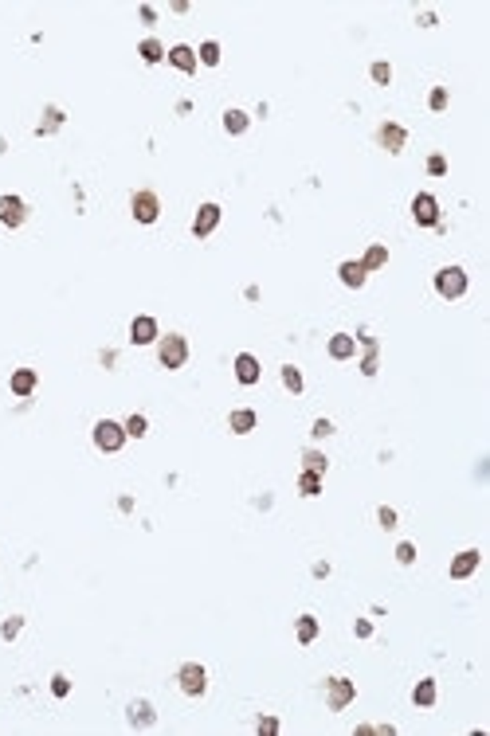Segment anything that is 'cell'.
I'll use <instances>...</instances> for the list:
<instances>
[{"label": "cell", "mask_w": 490, "mask_h": 736, "mask_svg": "<svg viewBox=\"0 0 490 736\" xmlns=\"http://www.w3.org/2000/svg\"><path fill=\"white\" fill-rule=\"evenodd\" d=\"M157 360H161V368H169V372L185 368V360H189V341L180 337V333L157 337Z\"/></svg>", "instance_id": "6da1fadb"}, {"label": "cell", "mask_w": 490, "mask_h": 736, "mask_svg": "<svg viewBox=\"0 0 490 736\" xmlns=\"http://www.w3.org/2000/svg\"><path fill=\"white\" fill-rule=\"evenodd\" d=\"M177 682H180V693H189V697L208 693V670H204L201 662H185V666L177 670Z\"/></svg>", "instance_id": "7a4b0ae2"}, {"label": "cell", "mask_w": 490, "mask_h": 736, "mask_svg": "<svg viewBox=\"0 0 490 736\" xmlns=\"http://www.w3.org/2000/svg\"><path fill=\"white\" fill-rule=\"evenodd\" d=\"M435 290H440V298L455 302L467 294V270L463 267H443L440 274H435Z\"/></svg>", "instance_id": "3957f363"}, {"label": "cell", "mask_w": 490, "mask_h": 736, "mask_svg": "<svg viewBox=\"0 0 490 736\" xmlns=\"http://www.w3.org/2000/svg\"><path fill=\"white\" fill-rule=\"evenodd\" d=\"M130 216L138 219V223H157V216H161V200H157V192H150V189H138L130 196Z\"/></svg>", "instance_id": "277c9868"}, {"label": "cell", "mask_w": 490, "mask_h": 736, "mask_svg": "<svg viewBox=\"0 0 490 736\" xmlns=\"http://www.w3.org/2000/svg\"><path fill=\"white\" fill-rule=\"evenodd\" d=\"M122 443H126V427L122 423H114V419H99L94 423V447L99 450L114 455V450H122Z\"/></svg>", "instance_id": "5b68a950"}, {"label": "cell", "mask_w": 490, "mask_h": 736, "mask_svg": "<svg viewBox=\"0 0 490 736\" xmlns=\"http://www.w3.org/2000/svg\"><path fill=\"white\" fill-rule=\"evenodd\" d=\"M412 219L420 228H440V200L431 196V192H420V196L412 200Z\"/></svg>", "instance_id": "8992f818"}, {"label": "cell", "mask_w": 490, "mask_h": 736, "mask_svg": "<svg viewBox=\"0 0 490 736\" xmlns=\"http://www.w3.org/2000/svg\"><path fill=\"white\" fill-rule=\"evenodd\" d=\"M353 697H357V686H353L350 677H330V686H326V701H330L333 713L350 709V705H353Z\"/></svg>", "instance_id": "52a82bcc"}, {"label": "cell", "mask_w": 490, "mask_h": 736, "mask_svg": "<svg viewBox=\"0 0 490 736\" xmlns=\"http://www.w3.org/2000/svg\"><path fill=\"white\" fill-rule=\"evenodd\" d=\"M216 228H220V204H201V208H196V216H192V235H196V239H208Z\"/></svg>", "instance_id": "ba28073f"}, {"label": "cell", "mask_w": 490, "mask_h": 736, "mask_svg": "<svg viewBox=\"0 0 490 736\" xmlns=\"http://www.w3.org/2000/svg\"><path fill=\"white\" fill-rule=\"evenodd\" d=\"M28 219V204L20 196H0V223L4 228H20Z\"/></svg>", "instance_id": "9c48e42d"}, {"label": "cell", "mask_w": 490, "mask_h": 736, "mask_svg": "<svg viewBox=\"0 0 490 736\" xmlns=\"http://www.w3.org/2000/svg\"><path fill=\"white\" fill-rule=\"evenodd\" d=\"M404 141H408V130H404V126H396V122H384V126L377 130V145H380V149H389V153H401Z\"/></svg>", "instance_id": "30bf717a"}, {"label": "cell", "mask_w": 490, "mask_h": 736, "mask_svg": "<svg viewBox=\"0 0 490 736\" xmlns=\"http://www.w3.org/2000/svg\"><path fill=\"white\" fill-rule=\"evenodd\" d=\"M479 560H482L479 548H467V552H459V557L451 560V580H467V576H475Z\"/></svg>", "instance_id": "8fae6325"}, {"label": "cell", "mask_w": 490, "mask_h": 736, "mask_svg": "<svg viewBox=\"0 0 490 736\" xmlns=\"http://www.w3.org/2000/svg\"><path fill=\"white\" fill-rule=\"evenodd\" d=\"M165 59H169L177 71H185V75H192V71L201 67V63H196V51H192L189 43H177V47H169V51H165Z\"/></svg>", "instance_id": "7c38bea8"}, {"label": "cell", "mask_w": 490, "mask_h": 736, "mask_svg": "<svg viewBox=\"0 0 490 736\" xmlns=\"http://www.w3.org/2000/svg\"><path fill=\"white\" fill-rule=\"evenodd\" d=\"M130 341H134V345H150V341H157V321H153L150 314L134 318L130 321Z\"/></svg>", "instance_id": "4fadbf2b"}, {"label": "cell", "mask_w": 490, "mask_h": 736, "mask_svg": "<svg viewBox=\"0 0 490 736\" xmlns=\"http://www.w3.org/2000/svg\"><path fill=\"white\" fill-rule=\"evenodd\" d=\"M236 380H240V384H259V360L251 357V353H240V357H236Z\"/></svg>", "instance_id": "5bb4252c"}, {"label": "cell", "mask_w": 490, "mask_h": 736, "mask_svg": "<svg viewBox=\"0 0 490 736\" xmlns=\"http://www.w3.org/2000/svg\"><path fill=\"white\" fill-rule=\"evenodd\" d=\"M338 274H341V282H345L350 290H361L365 282H369V270L361 267V263H353V259H350V263H341Z\"/></svg>", "instance_id": "9a60e30c"}, {"label": "cell", "mask_w": 490, "mask_h": 736, "mask_svg": "<svg viewBox=\"0 0 490 736\" xmlns=\"http://www.w3.org/2000/svg\"><path fill=\"white\" fill-rule=\"evenodd\" d=\"M255 423H259V419H255V411L251 408H236L228 415V427L236 431V435H247V431H255Z\"/></svg>", "instance_id": "2e32d148"}, {"label": "cell", "mask_w": 490, "mask_h": 736, "mask_svg": "<svg viewBox=\"0 0 490 736\" xmlns=\"http://www.w3.org/2000/svg\"><path fill=\"white\" fill-rule=\"evenodd\" d=\"M8 384H12L16 396H31V392H36V368H16Z\"/></svg>", "instance_id": "e0dca14e"}, {"label": "cell", "mask_w": 490, "mask_h": 736, "mask_svg": "<svg viewBox=\"0 0 490 736\" xmlns=\"http://www.w3.org/2000/svg\"><path fill=\"white\" fill-rule=\"evenodd\" d=\"M353 353H357V341H353L350 333H333L330 337V357L333 360H350Z\"/></svg>", "instance_id": "ac0fdd59"}, {"label": "cell", "mask_w": 490, "mask_h": 736, "mask_svg": "<svg viewBox=\"0 0 490 736\" xmlns=\"http://www.w3.org/2000/svg\"><path fill=\"white\" fill-rule=\"evenodd\" d=\"M153 721H157V713H153L150 701H134V705H130V725L134 728H150Z\"/></svg>", "instance_id": "d6986e66"}, {"label": "cell", "mask_w": 490, "mask_h": 736, "mask_svg": "<svg viewBox=\"0 0 490 736\" xmlns=\"http://www.w3.org/2000/svg\"><path fill=\"white\" fill-rule=\"evenodd\" d=\"M412 701H416L420 709H431V705H435V682H431V677L416 682V689H412Z\"/></svg>", "instance_id": "ffe728a7"}, {"label": "cell", "mask_w": 490, "mask_h": 736, "mask_svg": "<svg viewBox=\"0 0 490 736\" xmlns=\"http://www.w3.org/2000/svg\"><path fill=\"white\" fill-rule=\"evenodd\" d=\"M294 635H298L302 647H310L314 638H318V619H314V615H302L298 623H294Z\"/></svg>", "instance_id": "44dd1931"}, {"label": "cell", "mask_w": 490, "mask_h": 736, "mask_svg": "<svg viewBox=\"0 0 490 736\" xmlns=\"http://www.w3.org/2000/svg\"><path fill=\"white\" fill-rule=\"evenodd\" d=\"M298 494H302V498H318V494H322V474L302 470V474H298Z\"/></svg>", "instance_id": "7402d4cb"}, {"label": "cell", "mask_w": 490, "mask_h": 736, "mask_svg": "<svg viewBox=\"0 0 490 736\" xmlns=\"http://www.w3.org/2000/svg\"><path fill=\"white\" fill-rule=\"evenodd\" d=\"M384 263H389V247H380V243H373V247L365 251V259H361V267H365V270H369V274H373V270H380V267H384Z\"/></svg>", "instance_id": "603a6c76"}, {"label": "cell", "mask_w": 490, "mask_h": 736, "mask_svg": "<svg viewBox=\"0 0 490 736\" xmlns=\"http://www.w3.org/2000/svg\"><path fill=\"white\" fill-rule=\"evenodd\" d=\"M251 126V118L243 114V110H224V130L228 133H243Z\"/></svg>", "instance_id": "cb8c5ba5"}, {"label": "cell", "mask_w": 490, "mask_h": 736, "mask_svg": "<svg viewBox=\"0 0 490 736\" xmlns=\"http://www.w3.org/2000/svg\"><path fill=\"white\" fill-rule=\"evenodd\" d=\"M138 55L145 63H161V59H165V47H161V40H153V36H150V40L138 43Z\"/></svg>", "instance_id": "d4e9b609"}, {"label": "cell", "mask_w": 490, "mask_h": 736, "mask_svg": "<svg viewBox=\"0 0 490 736\" xmlns=\"http://www.w3.org/2000/svg\"><path fill=\"white\" fill-rule=\"evenodd\" d=\"M196 63H204V67H216V63H220V43H216V40H204L201 51H196Z\"/></svg>", "instance_id": "484cf974"}, {"label": "cell", "mask_w": 490, "mask_h": 736, "mask_svg": "<svg viewBox=\"0 0 490 736\" xmlns=\"http://www.w3.org/2000/svg\"><path fill=\"white\" fill-rule=\"evenodd\" d=\"M282 388L287 392H294V396H298L302 388H306V384H302V372L294 365H282Z\"/></svg>", "instance_id": "4316f807"}, {"label": "cell", "mask_w": 490, "mask_h": 736, "mask_svg": "<svg viewBox=\"0 0 490 736\" xmlns=\"http://www.w3.org/2000/svg\"><path fill=\"white\" fill-rule=\"evenodd\" d=\"M122 427H126V439H145V431H150V419H145V415H130L126 423H122Z\"/></svg>", "instance_id": "83f0119b"}, {"label": "cell", "mask_w": 490, "mask_h": 736, "mask_svg": "<svg viewBox=\"0 0 490 736\" xmlns=\"http://www.w3.org/2000/svg\"><path fill=\"white\" fill-rule=\"evenodd\" d=\"M302 462H306V470H314V474H326V466H330V458L322 455V450H306Z\"/></svg>", "instance_id": "f1b7e54d"}, {"label": "cell", "mask_w": 490, "mask_h": 736, "mask_svg": "<svg viewBox=\"0 0 490 736\" xmlns=\"http://www.w3.org/2000/svg\"><path fill=\"white\" fill-rule=\"evenodd\" d=\"M369 75H373V82H377V87H389V82H392V67H389V63H373Z\"/></svg>", "instance_id": "f546056e"}, {"label": "cell", "mask_w": 490, "mask_h": 736, "mask_svg": "<svg viewBox=\"0 0 490 736\" xmlns=\"http://www.w3.org/2000/svg\"><path fill=\"white\" fill-rule=\"evenodd\" d=\"M20 631H24V619H20V615H12V619H4V627H0V638H8V642H12V638L20 635Z\"/></svg>", "instance_id": "4dcf8cb0"}, {"label": "cell", "mask_w": 490, "mask_h": 736, "mask_svg": "<svg viewBox=\"0 0 490 736\" xmlns=\"http://www.w3.org/2000/svg\"><path fill=\"white\" fill-rule=\"evenodd\" d=\"M377 521H380L384 529H396V509H392V506H380V509H377Z\"/></svg>", "instance_id": "1f68e13d"}, {"label": "cell", "mask_w": 490, "mask_h": 736, "mask_svg": "<svg viewBox=\"0 0 490 736\" xmlns=\"http://www.w3.org/2000/svg\"><path fill=\"white\" fill-rule=\"evenodd\" d=\"M255 728H259V736H275L279 733V716H259V725Z\"/></svg>", "instance_id": "d6a6232c"}, {"label": "cell", "mask_w": 490, "mask_h": 736, "mask_svg": "<svg viewBox=\"0 0 490 736\" xmlns=\"http://www.w3.org/2000/svg\"><path fill=\"white\" fill-rule=\"evenodd\" d=\"M428 106L431 110H447V90L435 87V90H431V98H428Z\"/></svg>", "instance_id": "836d02e7"}, {"label": "cell", "mask_w": 490, "mask_h": 736, "mask_svg": "<svg viewBox=\"0 0 490 736\" xmlns=\"http://www.w3.org/2000/svg\"><path fill=\"white\" fill-rule=\"evenodd\" d=\"M51 693H55V697H67L71 693V682L63 674H55V677H51Z\"/></svg>", "instance_id": "e575fe53"}, {"label": "cell", "mask_w": 490, "mask_h": 736, "mask_svg": "<svg viewBox=\"0 0 490 736\" xmlns=\"http://www.w3.org/2000/svg\"><path fill=\"white\" fill-rule=\"evenodd\" d=\"M396 560H401V564H412V560H416V545H408V540L396 545Z\"/></svg>", "instance_id": "d590c367"}, {"label": "cell", "mask_w": 490, "mask_h": 736, "mask_svg": "<svg viewBox=\"0 0 490 736\" xmlns=\"http://www.w3.org/2000/svg\"><path fill=\"white\" fill-rule=\"evenodd\" d=\"M428 172H431V177H443V172H447V161H443L440 153H435V157L428 161Z\"/></svg>", "instance_id": "8d00e7d4"}, {"label": "cell", "mask_w": 490, "mask_h": 736, "mask_svg": "<svg viewBox=\"0 0 490 736\" xmlns=\"http://www.w3.org/2000/svg\"><path fill=\"white\" fill-rule=\"evenodd\" d=\"M326 435H333V423L330 419H314V439H326Z\"/></svg>", "instance_id": "74e56055"}, {"label": "cell", "mask_w": 490, "mask_h": 736, "mask_svg": "<svg viewBox=\"0 0 490 736\" xmlns=\"http://www.w3.org/2000/svg\"><path fill=\"white\" fill-rule=\"evenodd\" d=\"M353 631H357L361 638H369L373 635V623H369V619H357V627H353Z\"/></svg>", "instance_id": "f35d334b"}, {"label": "cell", "mask_w": 490, "mask_h": 736, "mask_svg": "<svg viewBox=\"0 0 490 736\" xmlns=\"http://www.w3.org/2000/svg\"><path fill=\"white\" fill-rule=\"evenodd\" d=\"M141 20H145V24H153V20H157V12H153L150 4H141Z\"/></svg>", "instance_id": "ab89813d"}]
</instances>
